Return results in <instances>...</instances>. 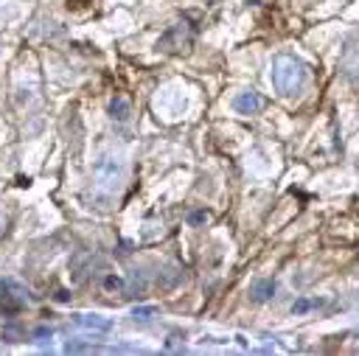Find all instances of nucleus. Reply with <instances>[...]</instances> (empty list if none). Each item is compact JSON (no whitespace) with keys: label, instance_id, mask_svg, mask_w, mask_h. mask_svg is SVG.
Here are the masks:
<instances>
[{"label":"nucleus","instance_id":"8","mask_svg":"<svg viewBox=\"0 0 359 356\" xmlns=\"http://www.w3.org/2000/svg\"><path fill=\"white\" fill-rule=\"evenodd\" d=\"M314 306H320V300H297V303H292V311L294 314H303V311H309V308H314Z\"/></svg>","mask_w":359,"mask_h":356},{"label":"nucleus","instance_id":"9","mask_svg":"<svg viewBox=\"0 0 359 356\" xmlns=\"http://www.w3.org/2000/svg\"><path fill=\"white\" fill-rule=\"evenodd\" d=\"M154 314H157V311H154L151 306H140V308H135V311H132V317H135V320H140V322H146V320H151Z\"/></svg>","mask_w":359,"mask_h":356},{"label":"nucleus","instance_id":"13","mask_svg":"<svg viewBox=\"0 0 359 356\" xmlns=\"http://www.w3.org/2000/svg\"><path fill=\"white\" fill-rule=\"evenodd\" d=\"M3 221H6V216H3V213H0V233H3Z\"/></svg>","mask_w":359,"mask_h":356},{"label":"nucleus","instance_id":"11","mask_svg":"<svg viewBox=\"0 0 359 356\" xmlns=\"http://www.w3.org/2000/svg\"><path fill=\"white\" fill-rule=\"evenodd\" d=\"M348 70H351V73H353V76H359V56H356V59H353V62H351V64H348Z\"/></svg>","mask_w":359,"mask_h":356},{"label":"nucleus","instance_id":"6","mask_svg":"<svg viewBox=\"0 0 359 356\" xmlns=\"http://www.w3.org/2000/svg\"><path fill=\"white\" fill-rule=\"evenodd\" d=\"M129 115H132V104L123 95H115L109 101V118L118 121V123H123V121H129Z\"/></svg>","mask_w":359,"mask_h":356},{"label":"nucleus","instance_id":"1","mask_svg":"<svg viewBox=\"0 0 359 356\" xmlns=\"http://www.w3.org/2000/svg\"><path fill=\"white\" fill-rule=\"evenodd\" d=\"M269 78H272V87L280 95H294V93H300L306 87L309 70H306V64L300 59H294L289 53H280L269 64Z\"/></svg>","mask_w":359,"mask_h":356},{"label":"nucleus","instance_id":"7","mask_svg":"<svg viewBox=\"0 0 359 356\" xmlns=\"http://www.w3.org/2000/svg\"><path fill=\"white\" fill-rule=\"evenodd\" d=\"M272 294H275V280H272V278H266V280H255L252 289H250V297H252L255 303H266Z\"/></svg>","mask_w":359,"mask_h":356},{"label":"nucleus","instance_id":"2","mask_svg":"<svg viewBox=\"0 0 359 356\" xmlns=\"http://www.w3.org/2000/svg\"><path fill=\"white\" fill-rule=\"evenodd\" d=\"M194 34H196L194 22H191L188 17H182V20L171 22V25L165 28V34L157 39V50H163V53H182V50L191 48Z\"/></svg>","mask_w":359,"mask_h":356},{"label":"nucleus","instance_id":"3","mask_svg":"<svg viewBox=\"0 0 359 356\" xmlns=\"http://www.w3.org/2000/svg\"><path fill=\"white\" fill-rule=\"evenodd\" d=\"M93 177H95V182H98L101 188L115 191V188L121 185V179H123V163H121L118 157H112V154H104V157L95 160Z\"/></svg>","mask_w":359,"mask_h":356},{"label":"nucleus","instance_id":"10","mask_svg":"<svg viewBox=\"0 0 359 356\" xmlns=\"http://www.w3.org/2000/svg\"><path fill=\"white\" fill-rule=\"evenodd\" d=\"M104 286H107V289H109V292H112V289H115V292H118V289H123V280H121V278H115V275H109V278H107V280H104Z\"/></svg>","mask_w":359,"mask_h":356},{"label":"nucleus","instance_id":"12","mask_svg":"<svg viewBox=\"0 0 359 356\" xmlns=\"http://www.w3.org/2000/svg\"><path fill=\"white\" fill-rule=\"evenodd\" d=\"M205 219H208L205 213H194V216H191V221H205Z\"/></svg>","mask_w":359,"mask_h":356},{"label":"nucleus","instance_id":"4","mask_svg":"<svg viewBox=\"0 0 359 356\" xmlns=\"http://www.w3.org/2000/svg\"><path fill=\"white\" fill-rule=\"evenodd\" d=\"M264 107H266V101H264V95L255 93V90H244V93H238V95L233 98V109H236L238 115H258Z\"/></svg>","mask_w":359,"mask_h":356},{"label":"nucleus","instance_id":"5","mask_svg":"<svg viewBox=\"0 0 359 356\" xmlns=\"http://www.w3.org/2000/svg\"><path fill=\"white\" fill-rule=\"evenodd\" d=\"M73 322L79 328L93 331V334H109L112 331V320L104 314H73Z\"/></svg>","mask_w":359,"mask_h":356}]
</instances>
